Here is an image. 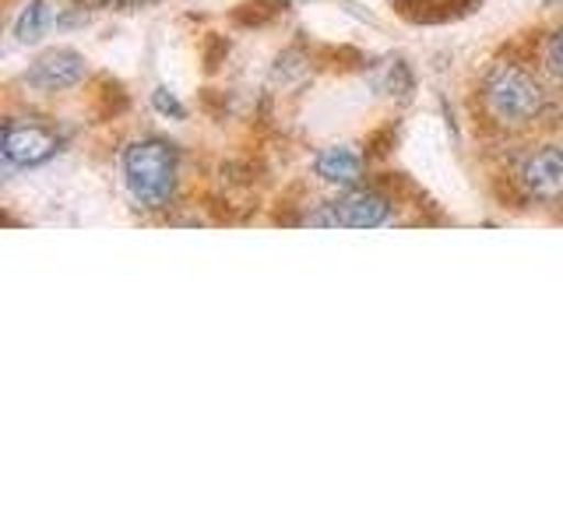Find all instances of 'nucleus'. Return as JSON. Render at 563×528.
I'll list each match as a JSON object with an SVG mask.
<instances>
[{"label": "nucleus", "instance_id": "f257e3e1", "mask_svg": "<svg viewBox=\"0 0 563 528\" xmlns=\"http://www.w3.org/2000/svg\"><path fill=\"white\" fill-rule=\"evenodd\" d=\"M123 173H128L131 194L145 208H163L176 184V152L166 141H137L123 155Z\"/></svg>", "mask_w": 563, "mask_h": 528}, {"label": "nucleus", "instance_id": "f03ea898", "mask_svg": "<svg viewBox=\"0 0 563 528\" xmlns=\"http://www.w3.org/2000/svg\"><path fill=\"white\" fill-rule=\"evenodd\" d=\"M542 85L515 64H500L486 78V110L493 113V120L507 123V128L532 123L542 113Z\"/></svg>", "mask_w": 563, "mask_h": 528}, {"label": "nucleus", "instance_id": "7ed1b4c3", "mask_svg": "<svg viewBox=\"0 0 563 528\" xmlns=\"http://www.w3.org/2000/svg\"><path fill=\"white\" fill-rule=\"evenodd\" d=\"M387 219V198L377 190H352L339 205H324L317 216H310L313 226H345V229H374Z\"/></svg>", "mask_w": 563, "mask_h": 528}, {"label": "nucleus", "instance_id": "20e7f679", "mask_svg": "<svg viewBox=\"0 0 563 528\" xmlns=\"http://www.w3.org/2000/svg\"><path fill=\"white\" fill-rule=\"evenodd\" d=\"M57 134L40 128V123H8L4 141H0V152L11 166H40L57 155Z\"/></svg>", "mask_w": 563, "mask_h": 528}, {"label": "nucleus", "instance_id": "39448f33", "mask_svg": "<svg viewBox=\"0 0 563 528\" xmlns=\"http://www.w3.org/2000/svg\"><path fill=\"white\" fill-rule=\"evenodd\" d=\"M85 75H88V67H85V57H81V53L60 46V50L43 53V57L32 64V70L25 75V81L35 85V88H46V92H57V88L78 85Z\"/></svg>", "mask_w": 563, "mask_h": 528}, {"label": "nucleus", "instance_id": "423d86ee", "mask_svg": "<svg viewBox=\"0 0 563 528\" xmlns=\"http://www.w3.org/2000/svg\"><path fill=\"white\" fill-rule=\"evenodd\" d=\"M521 184L532 198L553 201L563 194V148H542L525 158Z\"/></svg>", "mask_w": 563, "mask_h": 528}, {"label": "nucleus", "instance_id": "0eeeda50", "mask_svg": "<svg viewBox=\"0 0 563 528\" xmlns=\"http://www.w3.org/2000/svg\"><path fill=\"white\" fill-rule=\"evenodd\" d=\"M317 176L334 187H356L363 176V158L352 148H324L317 155Z\"/></svg>", "mask_w": 563, "mask_h": 528}, {"label": "nucleus", "instance_id": "6e6552de", "mask_svg": "<svg viewBox=\"0 0 563 528\" xmlns=\"http://www.w3.org/2000/svg\"><path fill=\"white\" fill-rule=\"evenodd\" d=\"M57 22V11H53V4H46V0H32V4L18 14V25H14V35L22 43H35L43 40L46 29Z\"/></svg>", "mask_w": 563, "mask_h": 528}, {"label": "nucleus", "instance_id": "1a4fd4ad", "mask_svg": "<svg viewBox=\"0 0 563 528\" xmlns=\"http://www.w3.org/2000/svg\"><path fill=\"white\" fill-rule=\"evenodd\" d=\"M286 4H278V0H246V4L236 8V22L240 25H268L272 18H278V11Z\"/></svg>", "mask_w": 563, "mask_h": 528}, {"label": "nucleus", "instance_id": "9d476101", "mask_svg": "<svg viewBox=\"0 0 563 528\" xmlns=\"http://www.w3.org/2000/svg\"><path fill=\"white\" fill-rule=\"evenodd\" d=\"M380 88H384V92H398V96H405V92H409V88H412V78H409V70H405V64H391V67H387V78L380 81Z\"/></svg>", "mask_w": 563, "mask_h": 528}, {"label": "nucleus", "instance_id": "9b49d317", "mask_svg": "<svg viewBox=\"0 0 563 528\" xmlns=\"http://www.w3.org/2000/svg\"><path fill=\"white\" fill-rule=\"evenodd\" d=\"M152 102H155V110H158V113H166V117H173V120H184V117H187L184 102L176 99V96L169 92V88H155Z\"/></svg>", "mask_w": 563, "mask_h": 528}, {"label": "nucleus", "instance_id": "f8f14e48", "mask_svg": "<svg viewBox=\"0 0 563 528\" xmlns=\"http://www.w3.org/2000/svg\"><path fill=\"white\" fill-rule=\"evenodd\" d=\"M550 67L563 78V35H556V40L550 43Z\"/></svg>", "mask_w": 563, "mask_h": 528}, {"label": "nucleus", "instance_id": "ddd939ff", "mask_svg": "<svg viewBox=\"0 0 563 528\" xmlns=\"http://www.w3.org/2000/svg\"><path fill=\"white\" fill-rule=\"evenodd\" d=\"M106 8H117V11H134V8H148L155 0H102Z\"/></svg>", "mask_w": 563, "mask_h": 528}]
</instances>
